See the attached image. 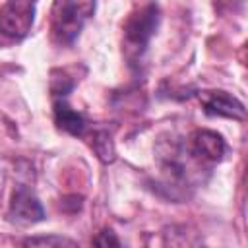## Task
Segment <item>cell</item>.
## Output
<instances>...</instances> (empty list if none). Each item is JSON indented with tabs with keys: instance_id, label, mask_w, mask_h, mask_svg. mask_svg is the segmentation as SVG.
I'll return each mask as SVG.
<instances>
[{
	"instance_id": "obj_1",
	"label": "cell",
	"mask_w": 248,
	"mask_h": 248,
	"mask_svg": "<svg viewBox=\"0 0 248 248\" xmlns=\"http://www.w3.org/2000/svg\"><path fill=\"white\" fill-rule=\"evenodd\" d=\"M157 25H159V8L155 4H145L138 8L134 14H130V17L124 23V41H122L124 56L128 58L130 64H138L143 58L147 45L155 35Z\"/></svg>"
},
{
	"instance_id": "obj_2",
	"label": "cell",
	"mask_w": 248,
	"mask_h": 248,
	"mask_svg": "<svg viewBox=\"0 0 248 248\" xmlns=\"http://www.w3.org/2000/svg\"><path fill=\"white\" fill-rule=\"evenodd\" d=\"M157 153H159L157 157L163 170L172 180L190 184L194 178H202V170L205 163L194 155L188 141H178V140L161 141L157 147Z\"/></svg>"
},
{
	"instance_id": "obj_3",
	"label": "cell",
	"mask_w": 248,
	"mask_h": 248,
	"mask_svg": "<svg viewBox=\"0 0 248 248\" xmlns=\"http://www.w3.org/2000/svg\"><path fill=\"white\" fill-rule=\"evenodd\" d=\"M95 4L93 2H70V0H58L52 4V21L50 31L52 39L60 45H72L83 23L93 16Z\"/></svg>"
},
{
	"instance_id": "obj_4",
	"label": "cell",
	"mask_w": 248,
	"mask_h": 248,
	"mask_svg": "<svg viewBox=\"0 0 248 248\" xmlns=\"http://www.w3.org/2000/svg\"><path fill=\"white\" fill-rule=\"evenodd\" d=\"M35 4L25 0H12L0 8V33L14 41L27 37L33 27Z\"/></svg>"
},
{
	"instance_id": "obj_5",
	"label": "cell",
	"mask_w": 248,
	"mask_h": 248,
	"mask_svg": "<svg viewBox=\"0 0 248 248\" xmlns=\"http://www.w3.org/2000/svg\"><path fill=\"white\" fill-rule=\"evenodd\" d=\"M8 215L12 221H16L19 225H33V223H39L45 219V209H43L39 198L27 186H17L12 194Z\"/></svg>"
},
{
	"instance_id": "obj_6",
	"label": "cell",
	"mask_w": 248,
	"mask_h": 248,
	"mask_svg": "<svg viewBox=\"0 0 248 248\" xmlns=\"http://www.w3.org/2000/svg\"><path fill=\"white\" fill-rule=\"evenodd\" d=\"M203 112L209 116H223V118H232V120H244L246 118V108L244 105L229 95L227 91H203L200 95Z\"/></svg>"
},
{
	"instance_id": "obj_7",
	"label": "cell",
	"mask_w": 248,
	"mask_h": 248,
	"mask_svg": "<svg viewBox=\"0 0 248 248\" xmlns=\"http://www.w3.org/2000/svg\"><path fill=\"white\" fill-rule=\"evenodd\" d=\"M190 149L194 151V155L198 159H202L203 163H217L223 159L225 155V140L221 138V134L213 132V130H196L192 132L190 140H188Z\"/></svg>"
},
{
	"instance_id": "obj_8",
	"label": "cell",
	"mask_w": 248,
	"mask_h": 248,
	"mask_svg": "<svg viewBox=\"0 0 248 248\" xmlns=\"http://www.w3.org/2000/svg\"><path fill=\"white\" fill-rule=\"evenodd\" d=\"M163 248H205L202 234L188 225H172L163 232Z\"/></svg>"
},
{
	"instance_id": "obj_9",
	"label": "cell",
	"mask_w": 248,
	"mask_h": 248,
	"mask_svg": "<svg viewBox=\"0 0 248 248\" xmlns=\"http://www.w3.org/2000/svg\"><path fill=\"white\" fill-rule=\"evenodd\" d=\"M54 122L60 130L72 134V136H81L85 132V118L81 112L74 110L64 99L54 101Z\"/></svg>"
},
{
	"instance_id": "obj_10",
	"label": "cell",
	"mask_w": 248,
	"mask_h": 248,
	"mask_svg": "<svg viewBox=\"0 0 248 248\" xmlns=\"http://www.w3.org/2000/svg\"><path fill=\"white\" fill-rule=\"evenodd\" d=\"M23 248H78V244L66 236L46 234V236H31L23 242Z\"/></svg>"
},
{
	"instance_id": "obj_11",
	"label": "cell",
	"mask_w": 248,
	"mask_h": 248,
	"mask_svg": "<svg viewBox=\"0 0 248 248\" xmlns=\"http://www.w3.org/2000/svg\"><path fill=\"white\" fill-rule=\"evenodd\" d=\"M93 248H122V246L112 229H101L93 236Z\"/></svg>"
}]
</instances>
